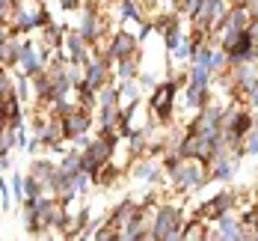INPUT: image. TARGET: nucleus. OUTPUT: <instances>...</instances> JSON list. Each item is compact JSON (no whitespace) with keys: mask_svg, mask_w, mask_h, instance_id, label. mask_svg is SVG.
Masks as SVG:
<instances>
[{"mask_svg":"<svg viewBox=\"0 0 258 241\" xmlns=\"http://www.w3.org/2000/svg\"><path fill=\"white\" fill-rule=\"evenodd\" d=\"M169 182L181 194L199 190V187H205L211 182L208 179V164H202V161H196V158H181V164L169 173Z\"/></svg>","mask_w":258,"mask_h":241,"instance_id":"1","label":"nucleus"},{"mask_svg":"<svg viewBox=\"0 0 258 241\" xmlns=\"http://www.w3.org/2000/svg\"><path fill=\"white\" fill-rule=\"evenodd\" d=\"M202 0H175V12H184V15H193L199 9Z\"/></svg>","mask_w":258,"mask_h":241,"instance_id":"27","label":"nucleus"},{"mask_svg":"<svg viewBox=\"0 0 258 241\" xmlns=\"http://www.w3.org/2000/svg\"><path fill=\"white\" fill-rule=\"evenodd\" d=\"M9 187H12V197H15L18 203H24V176H21V173H15V176H12Z\"/></svg>","mask_w":258,"mask_h":241,"instance_id":"26","label":"nucleus"},{"mask_svg":"<svg viewBox=\"0 0 258 241\" xmlns=\"http://www.w3.org/2000/svg\"><path fill=\"white\" fill-rule=\"evenodd\" d=\"M234 164H237V161H234L229 152L214 155L211 164H208V179H211V182H232L234 179Z\"/></svg>","mask_w":258,"mask_h":241,"instance_id":"9","label":"nucleus"},{"mask_svg":"<svg viewBox=\"0 0 258 241\" xmlns=\"http://www.w3.org/2000/svg\"><path fill=\"white\" fill-rule=\"evenodd\" d=\"M229 6H246V0H226Z\"/></svg>","mask_w":258,"mask_h":241,"instance_id":"32","label":"nucleus"},{"mask_svg":"<svg viewBox=\"0 0 258 241\" xmlns=\"http://www.w3.org/2000/svg\"><path fill=\"white\" fill-rule=\"evenodd\" d=\"M211 69L208 66H199V63H190V69H187V83H196V86H211Z\"/></svg>","mask_w":258,"mask_h":241,"instance_id":"18","label":"nucleus"},{"mask_svg":"<svg viewBox=\"0 0 258 241\" xmlns=\"http://www.w3.org/2000/svg\"><path fill=\"white\" fill-rule=\"evenodd\" d=\"M59 125H62V134H66V140H72V137H78V134H86L92 128V113H89V107H80V105H72L62 116H59Z\"/></svg>","mask_w":258,"mask_h":241,"instance_id":"5","label":"nucleus"},{"mask_svg":"<svg viewBox=\"0 0 258 241\" xmlns=\"http://www.w3.org/2000/svg\"><path fill=\"white\" fill-rule=\"evenodd\" d=\"M184 102H187V110H202L208 102H214V92H211V86L184 83Z\"/></svg>","mask_w":258,"mask_h":241,"instance_id":"11","label":"nucleus"},{"mask_svg":"<svg viewBox=\"0 0 258 241\" xmlns=\"http://www.w3.org/2000/svg\"><path fill=\"white\" fill-rule=\"evenodd\" d=\"M83 3H86V0H59V9H66V12H78Z\"/></svg>","mask_w":258,"mask_h":241,"instance_id":"30","label":"nucleus"},{"mask_svg":"<svg viewBox=\"0 0 258 241\" xmlns=\"http://www.w3.org/2000/svg\"><path fill=\"white\" fill-rule=\"evenodd\" d=\"M134 212H137V203H134V200H122V203L113 209V214L107 217V223H113V226H119V229H122V226L131 220V214H134Z\"/></svg>","mask_w":258,"mask_h":241,"instance_id":"15","label":"nucleus"},{"mask_svg":"<svg viewBox=\"0 0 258 241\" xmlns=\"http://www.w3.org/2000/svg\"><path fill=\"white\" fill-rule=\"evenodd\" d=\"M98 105H101V107H116V105H122V92H119V86H113V83H104L101 89H98Z\"/></svg>","mask_w":258,"mask_h":241,"instance_id":"19","label":"nucleus"},{"mask_svg":"<svg viewBox=\"0 0 258 241\" xmlns=\"http://www.w3.org/2000/svg\"><path fill=\"white\" fill-rule=\"evenodd\" d=\"M30 173L39 179V182H45V187H48V179H51L53 173H56V164L53 161H45V158H39V161H33V167H30Z\"/></svg>","mask_w":258,"mask_h":241,"instance_id":"20","label":"nucleus"},{"mask_svg":"<svg viewBox=\"0 0 258 241\" xmlns=\"http://www.w3.org/2000/svg\"><path fill=\"white\" fill-rule=\"evenodd\" d=\"M217 229H220V238H229V241H234V238H243V226H240V220L234 217L232 212H226V214H220L217 220Z\"/></svg>","mask_w":258,"mask_h":241,"instance_id":"13","label":"nucleus"},{"mask_svg":"<svg viewBox=\"0 0 258 241\" xmlns=\"http://www.w3.org/2000/svg\"><path fill=\"white\" fill-rule=\"evenodd\" d=\"M18 42L21 39H3L0 42V66H18Z\"/></svg>","mask_w":258,"mask_h":241,"instance_id":"16","label":"nucleus"},{"mask_svg":"<svg viewBox=\"0 0 258 241\" xmlns=\"http://www.w3.org/2000/svg\"><path fill=\"white\" fill-rule=\"evenodd\" d=\"M137 83H140V86H155L157 78L152 75V72H140V75H137Z\"/></svg>","mask_w":258,"mask_h":241,"instance_id":"29","label":"nucleus"},{"mask_svg":"<svg viewBox=\"0 0 258 241\" xmlns=\"http://www.w3.org/2000/svg\"><path fill=\"white\" fill-rule=\"evenodd\" d=\"M119 21H134V24H140V21H143V9H137L134 0H119Z\"/></svg>","mask_w":258,"mask_h":241,"instance_id":"21","label":"nucleus"},{"mask_svg":"<svg viewBox=\"0 0 258 241\" xmlns=\"http://www.w3.org/2000/svg\"><path fill=\"white\" fill-rule=\"evenodd\" d=\"M15 146V128L3 125L0 128V158H9V149Z\"/></svg>","mask_w":258,"mask_h":241,"instance_id":"23","label":"nucleus"},{"mask_svg":"<svg viewBox=\"0 0 258 241\" xmlns=\"http://www.w3.org/2000/svg\"><path fill=\"white\" fill-rule=\"evenodd\" d=\"M246 6H249V12H258V0H246Z\"/></svg>","mask_w":258,"mask_h":241,"instance_id":"31","label":"nucleus"},{"mask_svg":"<svg viewBox=\"0 0 258 241\" xmlns=\"http://www.w3.org/2000/svg\"><path fill=\"white\" fill-rule=\"evenodd\" d=\"M178 89L181 86L172 78H166L163 83H155V92H152V99H149V107H152L155 122L166 125V122L172 119V107H175V95H178Z\"/></svg>","mask_w":258,"mask_h":241,"instance_id":"3","label":"nucleus"},{"mask_svg":"<svg viewBox=\"0 0 258 241\" xmlns=\"http://www.w3.org/2000/svg\"><path fill=\"white\" fill-rule=\"evenodd\" d=\"M181 226H184V214L178 206H160V209H155L149 238H181Z\"/></svg>","mask_w":258,"mask_h":241,"instance_id":"2","label":"nucleus"},{"mask_svg":"<svg viewBox=\"0 0 258 241\" xmlns=\"http://www.w3.org/2000/svg\"><path fill=\"white\" fill-rule=\"evenodd\" d=\"M83 66H86V69H83V80H86L89 86H95V89H101L104 83L110 80V66H113V63H110L107 57H101V54H98L95 60L89 57V60H86Z\"/></svg>","mask_w":258,"mask_h":241,"instance_id":"8","label":"nucleus"},{"mask_svg":"<svg viewBox=\"0 0 258 241\" xmlns=\"http://www.w3.org/2000/svg\"><path fill=\"white\" fill-rule=\"evenodd\" d=\"M196 51H199V45H196V42H193V39H181V45L178 48H175V57H178V60H184V63H193V57H196Z\"/></svg>","mask_w":258,"mask_h":241,"instance_id":"24","label":"nucleus"},{"mask_svg":"<svg viewBox=\"0 0 258 241\" xmlns=\"http://www.w3.org/2000/svg\"><path fill=\"white\" fill-rule=\"evenodd\" d=\"M223 113H226V107L223 105L208 102L202 110H196V116L190 119V125H187L184 131L187 134H214V131H220V125H223Z\"/></svg>","mask_w":258,"mask_h":241,"instance_id":"4","label":"nucleus"},{"mask_svg":"<svg viewBox=\"0 0 258 241\" xmlns=\"http://www.w3.org/2000/svg\"><path fill=\"white\" fill-rule=\"evenodd\" d=\"M249 21H252L249 6H229L223 15V30H246Z\"/></svg>","mask_w":258,"mask_h":241,"instance_id":"12","label":"nucleus"},{"mask_svg":"<svg viewBox=\"0 0 258 241\" xmlns=\"http://www.w3.org/2000/svg\"><path fill=\"white\" fill-rule=\"evenodd\" d=\"M116 69V75H119V80H137V75H140V69H137V54L134 57H125V60H116L113 63Z\"/></svg>","mask_w":258,"mask_h":241,"instance_id":"17","label":"nucleus"},{"mask_svg":"<svg viewBox=\"0 0 258 241\" xmlns=\"http://www.w3.org/2000/svg\"><path fill=\"white\" fill-rule=\"evenodd\" d=\"M140 51V39L128 33V30H119V33H113V39H110V48L101 54L107 57L110 63H116V60H125V57H134V54Z\"/></svg>","mask_w":258,"mask_h":241,"instance_id":"7","label":"nucleus"},{"mask_svg":"<svg viewBox=\"0 0 258 241\" xmlns=\"http://www.w3.org/2000/svg\"><path fill=\"white\" fill-rule=\"evenodd\" d=\"M3 125H6V116H3V110H0V128H3Z\"/></svg>","mask_w":258,"mask_h":241,"instance_id":"33","label":"nucleus"},{"mask_svg":"<svg viewBox=\"0 0 258 241\" xmlns=\"http://www.w3.org/2000/svg\"><path fill=\"white\" fill-rule=\"evenodd\" d=\"M160 173H163V167H160V161H137V167H134V176L137 179H143V182H160Z\"/></svg>","mask_w":258,"mask_h":241,"instance_id":"14","label":"nucleus"},{"mask_svg":"<svg viewBox=\"0 0 258 241\" xmlns=\"http://www.w3.org/2000/svg\"><path fill=\"white\" fill-rule=\"evenodd\" d=\"M234 209H237V190H220L214 200H208V203L199 206L196 217H202V220H217L220 214L234 212Z\"/></svg>","mask_w":258,"mask_h":241,"instance_id":"6","label":"nucleus"},{"mask_svg":"<svg viewBox=\"0 0 258 241\" xmlns=\"http://www.w3.org/2000/svg\"><path fill=\"white\" fill-rule=\"evenodd\" d=\"M56 167H59V173H62V176H75V173H80V152H78V149H72V152L59 161Z\"/></svg>","mask_w":258,"mask_h":241,"instance_id":"22","label":"nucleus"},{"mask_svg":"<svg viewBox=\"0 0 258 241\" xmlns=\"http://www.w3.org/2000/svg\"><path fill=\"white\" fill-rule=\"evenodd\" d=\"M62 51H66V57H69V63H78V66H83L86 60H89V45L80 39V33H69L66 30V36H62V45H59Z\"/></svg>","mask_w":258,"mask_h":241,"instance_id":"10","label":"nucleus"},{"mask_svg":"<svg viewBox=\"0 0 258 241\" xmlns=\"http://www.w3.org/2000/svg\"><path fill=\"white\" fill-rule=\"evenodd\" d=\"M181 39H184V33H172V36H163V48H166V51H175V48H178L181 45Z\"/></svg>","mask_w":258,"mask_h":241,"instance_id":"28","label":"nucleus"},{"mask_svg":"<svg viewBox=\"0 0 258 241\" xmlns=\"http://www.w3.org/2000/svg\"><path fill=\"white\" fill-rule=\"evenodd\" d=\"M42 194H48L45 182H39L33 173H27L24 176V197H42Z\"/></svg>","mask_w":258,"mask_h":241,"instance_id":"25","label":"nucleus"}]
</instances>
